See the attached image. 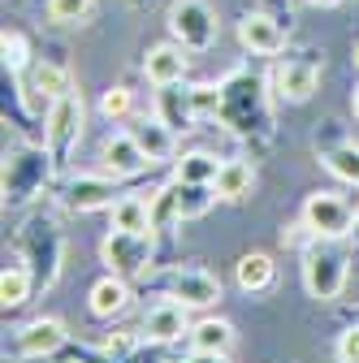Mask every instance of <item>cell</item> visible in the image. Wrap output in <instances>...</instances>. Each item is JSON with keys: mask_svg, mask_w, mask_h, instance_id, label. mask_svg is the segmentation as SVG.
Listing matches in <instances>:
<instances>
[{"mask_svg": "<svg viewBox=\"0 0 359 363\" xmlns=\"http://www.w3.org/2000/svg\"><path fill=\"white\" fill-rule=\"evenodd\" d=\"M82 91H70V96L53 100L48 113H43V156H48V169H65L70 152L82 139Z\"/></svg>", "mask_w": 359, "mask_h": 363, "instance_id": "6da1fadb", "label": "cell"}, {"mask_svg": "<svg viewBox=\"0 0 359 363\" xmlns=\"http://www.w3.org/2000/svg\"><path fill=\"white\" fill-rule=\"evenodd\" d=\"M299 268H303V290L316 298V303H333L342 294V286H346V272H350L346 255L338 247H329V238L311 242L303 251V264Z\"/></svg>", "mask_w": 359, "mask_h": 363, "instance_id": "7a4b0ae2", "label": "cell"}, {"mask_svg": "<svg viewBox=\"0 0 359 363\" xmlns=\"http://www.w3.org/2000/svg\"><path fill=\"white\" fill-rule=\"evenodd\" d=\"M169 35H173V43H182L187 52H208L221 35L216 9L208 0H173L169 5Z\"/></svg>", "mask_w": 359, "mask_h": 363, "instance_id": "3957f363", "label": "cell"}, {"mask_svg": "<svg viewBox=\"0 0 359 363\" xmlns=\"http://www.w3.org/2000/svg\"><path fill=\"white\" fill-rule=\"evenodd\" d=\"M221 121H226L234 134H251V130H255L251 121H268L264 96H260V82L247 78L243 69L221 82Z\"/></svg>", "mask_w": 359, "mask_h": 363, "instance_id": "277c9868", "label": "cell"}, {"mask_svg": "<svg viewBox=\"0 0 359 363\" xmlns=\"http://www.w3.org/2000/svg\"><path fill=\"white\" fill-rule=\"evenodd\" d=\"M100 259L109 264V272H117V277H143V272L152 268V234L113 230L100 242Z\"/></svg>", "mask_w": 359, "mask_h": 363, "instance_id": "5b68a950", "label": "cell"}, {"mask_svg": "<svg viewBox=\"0 0 359 363\" xmlns=\"http://www.w3.org/2000/svg\"><path fill=\"white\" fill-rule=\"evenodd\" d=\"M303 220L316 230V238H346L350 230H355V212H350V203L342 199V195H333V191H316V195H307L303 199Z\"/></svg>", "mask_w": 359, "mask_h": 363, "instance_id": "8992f818", "label": "cell"}, {"mask_svg": "<svg viewBox=\"0 0 359 363\" xmlns=\"http://www.w3.org/2000/svg\"><path fill=\"white\" fill-rule=\"evenodd\" d=\"M268 86H273V96L286 100V104H303L316 96L321 86V65L307 61V57H286L273 65V78H268Z\"/></svg>", "mask_w": 359, "mask_h": 363, "instance_id": "52a82bcc", "label": "cell"}, {"mask_svg": "<svg viewBox=\"0 0 359 363\" xmlns=\"http://www.w3.org/2000/svg\"><path fill=\"white\" fill-rule=\"evenodd\" d=\"M238 43L251 57H277L286 48V26L277 22V13L251 9V13L238 18Z\"/></svg>", "mask_w": 359, "mask_h": 363, "instance_id": "ba28073f", "label": "cell"}, {"mask_svg": "<svg viewBox=\"0 0 359 363\" xmlns=\"http://www.w3.org/2000/svg\"><path fill=\"white\" fill-rule=\"evenodd\" d=\"M100 169L109 173V177H134V173H143L152 160L143 156V147L134 143V134L130 130H113L109 139L100 143Z\"/></svg>", "mask_w": 359, "mask_h": 363, "instance_id": "9c48e42d", "label": "cell"}, {"mask_svg": "<svg viewBox=\"0 0 359 363\" xmlns=\"http://www.w3.org/2000/svg\"><path fill=\"white\" fill-rule=\"evenodd\" d=\"M169 298H177L191 311H204V307L221 303V281L212 277L208 268H177L169 277Z\"/></svg>", "mask_w": 359, "mask_h": 363, "instance_id": "30bf717a", "label": "cell"}, {"mask_svg": "<svg viewBox=\"0 0 359 363\" xmlns=\"http://www.w3.org/2000/svg\"><path fill=\"white\" fill-rule=\"evenodd\" d=\"M113 182H117V177H109L104 169H100V173H78L70 186H65L70 212H100V208H113V203L121 199Z\"/></svg>", "mask_w": 359, "mask_h": 363, "instance_id": "8fae6325", "label": "cell"}, {"mask_svg": "<svg viewBox=\"0 0 359 363\" xmlns=\"http://www.w3.org/2000/svg\"><path fill=\"white\" fill-rule=\"evenodd\" d=\"M152 113L173 130V134H182L199 121L195 113V100H191V86L187 82H169V86H156V100H152Z\"/></svg>", "mask_w": 359, "mask_h": 363, "instance_id": "7c38bea8", "label": "cell"}, {"mask_svg": "<svg viewBox=\"0 0 359 363\" xmlns=\"http://www.w3.org/2000/svg\"><path fill=\"white\" fill-rule=\"evenodd\" d=\"M65 325L57 320V315H39V320H31V325H22L18 329V337H13V346H18V354L22 359H43V354H53V350H61L65 346Z\"/></svg>", "mask_w": 359, "mask_h": 363, "instance_id": "4fadbf2b", "label": "cell"}, {"mask_svg": "<svg viewBox=\"0 0 359 363\" xmlns=\"http://www.w3.org/2000/svg\"><path fill=\"white\" fill-rule=\"evenodd\" d=\"M187 311H191V307H182L177 298L156 303V307L143 315V337H148V342H160V346H169V342H177V337H191Z\"/></svg>", "mask_w": 359, "mask_h": 363, "instance_id": "5bb4252c", "label": "cell"}, {"mask_svg": "<svg viewBox=\"0 0 359 363\" xmlns=\"http://www.w3.org/2000/svg\"><path fill=\"white\" fill-rule=\"evenodd\" d=\"M187 48L182 43H156V48H148L143 57V78L152 86H169V82H182L187 78Z\"/></svg>", "mask_w": 359, "mask_h": 363, "instance_id": "9a60e30c", "label": "cell"}, {"mask_svg": "<svg viewBox=\"0 0 359 363\" xmlns=\"http://www.w3.org/2000/svg\"><path fill=\"white\" fill-rule=\"evenodd\" d=\"M87 307H92V315H100V320H117V315L130 307V286H126V277H117V272L100 277V281L92 286V294H87Z\"/></svg>", "mask_w": 359, "mask_h": 363, "instance_id": "2e32d148", "label": "cell"}, {"mask_svg": "<svg viewBox=\"0 0 359 363\" xmlns=\"http://www.w3.org/2000/svg\"><path fill=\"white\" fill-rule=\"evenodd\" d=\"M130 134H134V143L143 147V156L152 160V164H160V160H173V139L177 134L152 113V117H143L139 125H130Z\"/></svg>", "mask_w": 359, "mask_h": 363, "instance_id": "e0dca14e", "label": "cell"}, {"mask_svg": "<svg viewBox=\"0 0 359 363\" xmlns=\"http://www.w3.org/2000/svg\"><path fill=\"white\" fill-rule=\"evenodd\" d=\"M273 277H277V264L268 259L264 251H247V255L234 264V281H238L243 294H264L268 286H273Z\"/></svg>", "mask_w": 359, "mask_h": 363, "instance_id": "ac0fdd59", "label": "cell"}, {"mask_svg": "<svg viewBox=\"0 0 359 363\" xmlns=\"http://www.w3.org/2000/svg\"><path fill=\"white\" fill-rule=\"evenodd\" d=\"M238 342L234 325L221 320V315H208V320H195L191 325V350H212V354H230Z\"/></svg>", "mask_w": 359, "mask_h": 363, "instance_id": "d6986e66", "label": "cell"}, {"mask_svg": "<svg viewBox=\"0 0 359 363\" xmlns=\"http://www.w3.org/2000/svg\"><path fill=\"white\" fill-rule=\"evenodd\" d=\"M212 186H216V195L226 199V203H238V199H247L251 186H255V169H251L247 160H221Z\"/></svg>", "mask_w": 359, "mask_h": 363, "instance_id": "ffe728a7", "label": "cell"}, {"mask_svg": "<svg viewBox=\"0 0 359 363\" xmlns=\"http://www.w3.org/2000/svg\"><path fill=\"white\" fill-rule=\"evenodd\" d=\"M74 91V78H70V69L65 65H57V61H35L31 65V96H43V100H61V96H70Z\"/></svg>", "mask_w": 359, "mask_h": 363, "instance_id": "44dd1931", "label": "cell"}, {"mask_svg": "<svg viewBox=\"0 0 359 363\" xmlns=\"http://www.w3.org/2000/svg\"><path fill=\"white\" fill-rule=\"evenodd\" d=\"M113 230H126V234H152V203L143 195H121L113 208Z\"/></svg>", "mask_w": 359, "mask_h": 363, "instance_id": "7402d4cb", "label": "cell"}, {"mask_svg": "<svg viewBox=\"0 0 359 363\" xmlns=\"http://www.w3.org/2000/svg\"><path fill=\"white\" fill-rule=\"evenodd\" d=\"M321 160H325V169H329L338 182H346V186H359V143H355V139L329 143V147L321 152Z\"/></svg>", "mask_w": 359, "mask_h": 363, "instance_id": "603a6c76", "label": "cell"}, {"mask_svg": "<svg viewBox=\"0 0 359 363\" xmlns=\"http://www.w3.org/2000/svg\"><path fill=\"white\" fill-rule=\"evenodd\" d=\"M148 203H152V234H160V230H169V225H177V220H182V199H177V177H173V182H165L160 191H152V195H148Z\"/></svg>", "mask_w": 359, "mask_h": 363, "instance_id": "cb8c5ba5", "label": "cell"}, {"mask_svg": "<svg viewBox=\"0 0 359 363\" xmlns=\"http://www.w3.org/2000/svg\"><path fill=\"white\" fill-rule=\"evenodd\" d=\"M177 199H182V220H195V216H204L221 195H216L212 182H177Z\"/></svg>", "mask_w": 359, "mask_h": 363, "instance_id": "d4e9b609", "label": "cell"}, {"mask_svg": "<svg viewBox=\"0 0 359 363\" xmlns=\"http://www.w3.org/2000/svg\"><path fill=\"white\" fill-rule=\"evenodd\" d=\"M221 160L212 152H187L182 160H173V177L177 182H216Z\"/></svg>", "mask_w": 359, "mask_h": 363, "instance_id": "484cf974", "label": "cell"}, {"mask_svg": "<svg viewBox=\"0 0 359 363\" xmlns=\"http://www.w3.org/2000/svg\"><path fill=\"white\" fill-rule=\"evenodd\" d=\"M26 298H31V272L9 264L5 272H0V303H5V307H22Z\"/></svg>", "mask_w": 359, "mask_h": 363, "instance_id": "4316f807", "label": "cell"}, {"mask_svg": "<svg viewBox=\"0 0 359 363\" xmlns=\"http://www.w3.org/2000/svg\"><path fill=\"white\" fill-rule=\"evenodd\" d=\"M96 9V0H48V22L57 26H78Z\"/></svg>", "mask_w": 359, "mask_h": 363, "instance_id": "83f0119b", "label": "cell"}, {"mask_svg": "<svg viewBox=\"0 0 359 363\" xmlns=\"http://www.w3.org/2000/svg\"><path fill=\"white\" fill-rule=\"evenodd\" d=\"M134 113V91L130 86H109L100 96V117L104 121H126Z\"/></svg>", "mask_w": 359, "mask_h": 363, "instance_id": "f1b7e54d", "label": "cell"}, {"mask_svg": "<svg viewBox=\"0 0 359 363\" xmlns=\"http://www.w3.org/2000/svg\"><path fill=\"white\" fill-rule=\"evenodd\" d=\"M143 342V329H113L104 342H100V354H109V359H126V354H134V346Z\"/></svg>", "mask_w": 359, "mask_h": 363, "instance_id": "f546056e", "label": "cell"}, {"mask_svg": "<svg viewBox=\"0 0 359 363\" xmlns=\"http://www.w3.org/2000/svg\"><path fill=\"white\" fill-rule=\"evenodd\" d=\"M0 52H5V69H9V74L26 69V61H31V48H26V39H22L18 30H5V39H0Z\"/></svg>", "mask_w": 359, "mask_h": 363, "instance_id": "4dcf8cb0", "label": "cell"}, {"mask_svg": "<svg viewBox=\"0 0 359 363\" xmlns=\"http://www.w3.org/2000/svg\"><path fill=\"white\" fill-rule=\"evenodd\" d=\"M191 100L199 117H221V82H191Z\"/></svg>", "mask_w": 359, "mask_h": 363, "instance_id": "1f68e13d", "label": "cell"}, {"mask_svg": "<svg viewBox=\"0 0 359 363\" xmlns=\"http://www.w3.org/2000/svg\"><path fill=\"white\" fill-rule=\"evenodd\" d=\"M311 242H316V230L299 216L294 225H282V247H290V251H307Z\"/></svg>", "mask_w": 359, "mask_h": 363, "instance_id": "d6a6232c", "label": "cell"}, {"mask_svg": "<svg viewBox=\"0 0 359 363\" xmlns=\"http://www.w3.org/2000/svg\"><path fill=\"white\" fill-rule=\"evenodd\" d=\"M333 354H338V363H359V325H350V329L338 333Z\"/></svg>", "mask_w": 359, "mask_h": 363, "instance_id": "836d02e7", "label": "cell"}, {"mask_svg": "<svg viewBox=\"0 0 359 363\" xmlns=\"http://www.w3.org/2000/svg\"><path fill=\"white\" fill-rule=\"evenodd\" d=\"M182 363H230V354H212V350H191Z\"/></svg>", "mask_w": 359, "mask_h": 363, "instance_id": "e575fe53", "label": "cell"}, {"mask_svg": "<svg viewBox=\"0 0 359 363\" xmlns=\"http://www.w3.org/2000/svg\"><path fill=\"white\" fill-rule=\"evenodd\" d=\"M260 5H264L268 13H286V9L294 5V0H260Z\"/></svg>", "mask_w": 359, "mask_h": 363, "instance_id": "d590c367", "label": "cell"}, {"mask_svg": "<svg viewBox=\"0 0 359 363\" xmlns=\"http://www.w3.org/2000/svg\"><path fill=\"white\" fill-rule=\"evenodd\" d=\"M350 113H355V121H359V86L350 91Z\"/></svg>", "mask_w": 359, "mask_h": 363, "instance_id": "8d00e7d4", "label": "cell"}, {"mask_svg": "<svg viewBox=\"0 0 359 363\" xmlns=\"http://www.w3.org/2000/svg\"><path fill=\"white\" fill-rule=\"evenodd\" d=\"M311 5H321V9H329V5H342V0H311Z\"/></svg>", "mask_w": 359, "mask_h": 363, "instance_id": "74e56055", "label": "cell"}, {"mask_svg": "<svg viewBox=\"0 0 359 363\" xmlns=\"http://www.w3.org/2000/svg\"><path fill=\"white\" fill-rule=\"evenodd\" d=\"M350 61H355V69H359V43H355V48H350Z\"/></svg>", "mask_w": 359, "mask_h": 363, "instance_id": "f35d334b", "label": "cell"}, {"mask_svg": "<svg viewBox=\"0 0 359 363\" xmlns=\"http://www.w3.org/2000/svg\"><path fill=\"white\" fill-rule=\"evenodd\" d=\"M350 234H355V242H359V216H355V230H350Z\"/></svg>", "mask_w": 359, "mask_h": 363, "instance_id": "ab89813d", "label": "cell"}]
</instances>
